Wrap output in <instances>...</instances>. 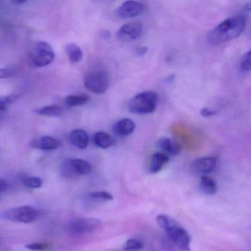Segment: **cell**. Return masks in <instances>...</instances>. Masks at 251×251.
I'll return each instance as SVG.
<instances>
[{
    "instance_id": "ffe728a7",
    "label": "cell",
    "mask_w": 251,
    "mask_h": 251,
    "mask_svg": "<svg viewBox=\"0 0 251 251\" xmlns=\"http://www.w3.org/2000/svg\"><path fill=\"white\" fill-rule=\"evenodd\" d=\"M89 100L90 98L86 94H75L67 97L65 100V103L69 107L79 106L88 103Z\"/></svg>"
},
{
    "instance_id": "cb8c5ba5",
    "label": "cell",
    "mask_w": 251,
    "mask_h": 251,
    "mask_svg": "<svg viewBox=\"0 0 251 251\" xmlns=\"http://www.w3.org/2000/svg\"><path fill=\"white\" fill-rule=\"evenodd\" d=\"M144 245L140 241L135 239H130L125 244L124 249L126 251H139L143 249Z\"/></svg>"
},
{
    "instance_id": "4dcf8cb0",
    "label": "cell",
    "mask_w": 251,
    "mask_h": 251,
    "mask_svg": "<svg viewBox=\"0 0 251 251\" xmlns=\"http://www.w3.org/2000/svg\"><path fill=\"white\" fill-rule=\"evenodd\" d=\"M147 51H148V49L146 47H139L136 50V53L139 55H144L146 54Z\"/></svg>"
},
{
    "instance_id": "4fadbf2b",
    "label": "cell",
    "mask_w": 251,
    "mask_h": 251,
    "mask_svg": "<svg viewBox=\"0 0 251 251\" xmlns=\"http://www.w3.org/2000/svg\"><path fill=\"white\" fill-rule=\"evenodd\" d=\"M136 125L130 119H122L114 124L113 127L114 133L117 136H127L134 131Z\"/></svg>"
},
{
    "instance_id": "52a82bcc",
    "label": "cell",
    "mask_w": 251,
    "mask_h": 251,
    "mask_svg": "<svg viewBox=\"0 0 251 251\" xmlns=\"http://www.w3.org/2000/svg\"><path fill=\"white\" fill-rule=\"evenodd\" d=\"M101 225V220L96 218H77L70 222L68 229L73 235H83L95 231Z\"/></svg>"
},
{
    "instance_id": "f546056e",
    "label": "cell",
    "mask_w": 251,
    "mask_h": 251,
    "mask_svg": "<svg viewBox=\"0 0 251 251\" xmlns=\"http://www.w3.org/2000/svg\"><path fill=\"white\" fill-rule=\"evenodd\" d=\"M8 183L3 180H0V193L5 192L8 189Z\"/></svg>"
},
{
    "instance_id": "8fae6325",
    "label": "cell",
    "mask_w": 251,
    "mask_h": 251,
    "mask_svg": "<svg viewBox=\"0 0 251 251\" xmlns=\"http://www.w3.org/2000/svg\"><path fill=\"white\" fill-rule=\"evenodd\" d=\"M60 142L51 136H43L33 140L30 143L32 148L42 151H54L59 148Z\"/></svg>"
},
{
    "instance_id": "83f0119b",
    "label": "cell",
    "mask_w": 251,
    "mask_h": 251,
    "mask_svg": "<svg viewBox=\"0 0 251 251\" xmlns=\"http://www.w3.org/2000/svg\"><path fill=\"white\" fill-rule=\"evenodd\" d=\"M216 114H217V111H211V110H209L207 108H202L201 111V115L204 117H212V116L215 115Z\"/></svg>"
},
{
    "instance_id": "9a60e30c",
    "label": "cell",
    "mask_w": 251,
    "mask_h": 251,
    "mask_svg": "<svg viewBox=\"0 0 251 251\" xmlns=\"http://www.w3.org/2000/svg\"><path fill=\"white\" fill-rule=\"evenodd\" d=\"M170 161L168 155L164 152H156L151 156L149 163L150 173H157Z\"/></svg>"
},
{
    "instance_id": "5b68a950",
    "label": "cell",
    "mask_w": 251,
    "mask_h": 251,
    "mask_svg": "<svg viewBox=\"0 0 251 251\" xmlns=\"http://www.w3.org/2000/svg\"><path fill=\"white\" fill-rule=\"evenodd\" d=\"M39 214L38 210L30 205H23L4 211L1 217L15 223H30L36 220Z\"/></svg>"
},
{
    "instance_id": "e0dca14e",
    "label": "cell",
    "mask_w": 251,
    "mask_h": 251,
    "mask_svg": "<svg viewBox=\"0 0 251 251\" xmlns=\"http://www.w3.org/2000/svg\"><path fill=\"white\" fill-rule=\"evenodd\" d=\"M94 142L97 147L101 149H108L114 145L115 140L108 133L105 132H98L94 136Z\"/></svg>"
},
{
    "instance_id": "277c9868",
    "label": "cell",
    "mask_w": 251,
    "mask_h": 251,
    "mask_svg": "<svg viewBox=\"0 0 251 251\" xmlns=\"http://www.w3.org/2000/svg\"><path fill=\"white\" fill-rule=\"evenodd\" d=\"M158 102V94L155 92H141L133 97L128 102V109L135 114H151L156 108Z\"/></svg>"
},
{
    "instance_id": "1f68e13d",
    "label": "cell",
    "mask_w": 251,
    "mask_h": 251,
    "mask_svg": "<svg viewBox=\"0 0 251 251\" xmlns=\"http://www.w3.org/2000/svg\"><path fill=\"white\" fill-rule=\"evenodd\" d=\"M25 2H27V1H25V0H15V1H11V3L17 5H23V4L25 3Z\"/></svg>"
},
{
    "instance_id": "f1b7e54d",
    "label": "cell",
    "mask_w": 251,
    "mask_h": 251,
    "mask_svg": "<svg viewBox=\"0 0 251 251\" xmlns=\"http://www.w3.org/2000/svg\"><path fill=\"white\" fill-rule=\"evenodd\" d=\"M8 104L9 103L6 100V98L5 100L0 99V113L5 112L6 111Z\"/></svg>"
},
{
    "instance_id": "603a6c76",
    "label": "cell",
    "mask_w": 251,
    "mask_h": 251,
    "mask_svg": "<svg viewBox=\"0 0 251 251\" xmlns=\"http://www.w3.org/2000/svg\"><path fill=\"white\" fill-rule=\"evenodd\" d=\"M89 197L91 199L96 200V201H109L113 200V195L104 191L91 192L89 194Z\"/></svg>"
},
{
    "instance_id": "d4e9b609",
    "label": "cell",
    "mask_w": 251,
    "mask_h": 251,
    "mask_svg": "<svg viewBox=\"0 0 251 251\" xmlns=\"http://www.w3.org/2000/svg\"><path fill=\"white\" fill-rule=\"evenodd\" d=\"M241 70L243 72L249 73L251 71V51H248L246 53L244 54L240 60Z\"/></svg>"
},
{
    "instance_id": "5bb4252c",
    "label": "cell",
    "mask_w": 251,
    "mask_h": 251,
    "mask_svg": "<svg viewBox=\"0 0 251 251\" xmlns=\"http://www.w3.org/2000/svg\"><path fill=\"white\" fill-rule=\"evenodd\" d=\"M158 148L164 151V153L176 155L180 153V146L177 142L170 138L164 137L160 139L157 143Z\"/></svg>"
},
{
    "instance_id": "d6986e66",
    "label": "cell",
    "mask_w": 251,
    "mask_h": 251,
    "mask_svg": "<svg viewBox=\"0 0 251 251\" xmlns=\"http://www.w3.org/2000/svg\"><path fill=\"white\" fill-rule=\"evenodd\" d=\"M63 108L58 105H46L35 110V113L39 115L47 117H58L63 114Z\"/></svg>"
},
{
    "instance_id": "6da1fadb",
    "label": "cell",
    "mask_w": 251,
    "mask_h": 251,
    "mask_svg": "<svg viewBox=\"0 0 251 251\" xmlns=\"http://www.w3.org/2000/svg\"><path fill=\"white\" fill-rule=\"evenodd\" d=\"M246 25L247 19L245 16L229 17L208 33V42L211 45H217L236 39L243 33Z\"/></svg>"
},
{
    "instance_id": "484cf974",
    "label": "cell",
    "mask_w": 251,
    "mask_h": 251,
    "mask_svg": "<svg viewBox=\"0 0 251 251\" xmlns=\"http://www.w3.org/2000/svg\"><path fill=\"white\" fill-rule=\"evenodd\" d=\"M50 245L48 243H31L26 245L25 248L30 251H43L49 248Z\"/></svg>"
},
{
    "instance_id": "ac0fdd59",
    "label": "cell",
    "mask_w": 251,
    "mask_h": 251,
    "mask_svg": "<svg viewBox=\"0 0 251 251\" xmlns=\"http://www.w3.org/2000/svg\"><path fill=\"white\" fill-rule=\"evenodd\" d=\"M65 50L70 62L73 64H77L83 59V52L78 45L74 43L67 44L65 47Z\"/></svg>"
},
{
    "instance_id": "7c38bea8",
    "label": "cell",
    "mask_w": 251,
    "mask_h": 251,
    "mask_svg": "<svg viewBox=\"0 0 251 251\" xmlns=\"http://www.w3.org/2000/svg\"><path fill=\"white\" fill-rule=\"evenodd\" d=\"M70 141L73 146L79 149H85L89 145V136L83 129H75L70 133Z\"/></svg>"
},
{
    "instance_id": "8992f818",
    "label": "cell",
    "mask_w": 251,
    "mask_h": 251,
    "mask_svg": "<svg viewBox=\"0 0 251 251\" xmlns=\"http://www.w3.org/2000/svg\"><path fill=\"white\" fill-rule=\"evenodd\" d=\"M84 86L92 93H105L109 86L108 75L102 70L89 72L85 75Z\"/></svg>"
},
{
    "instance_id": "2e32d148",
    "label": "cell",
    "mask_w": 251,
    "mask_h": 251,
    "mask_svg": "<svg viewBox=\"0 0 251 251\" xmlns=\"http://www.w3.org/2000/svg\"><path fill=\"white\" fill-rule=\"evenodd\" d=\"M70 163L75 175L86 176L92 171V166L86 160L81 158H70Z\"/></svg>"
},
{
    "instance_id": "7a4b0ae2",
    "label": "cell",
    "mask_w": 251,
    "mask_h": 251,
    "mask_svg": "<svg viewBox=\"0 0 251 251\" xmlns=\"http://www.w3.org/2000/svg\"><path fill=\"white\" fill-rule=\"evenodd\" d=\"M156 220L158 226L167 232L172 242L179 249L190 251L191 236L184 228L166 214H160L157 217Z\"/></svg>"
},
{
    "instance_id": "7402d4cb",
    "label": "cell",
    "mask_w": 251,
    "mask_h": 251,
    "mask_svg": "<svg viewBox=\"0 0 251 251\" xmlns=\"http://www.w3.org/2000/svg\"><path fill=\"white\" fill-rule=\"evenodd\" d=\"M23 184L30 189H38L43 185V180L38 177H26L23 180Z\"/></svg>"
},
{
    "instance_id": "4316f807",
    "label": "cell",
    "mask_w": 251,
    "mask_h": 251,
    "mask_svg": "<svg viewBox=\"0 0 251 251\" xmlns=\"http://www.w3.org/2000/svg\"><path fill=\"white\" fill-rule=\"evenodd\" d=\"M17 74V71L14 69L2 68L0 69V79L11 78Z\"/></svg>"
},
{
    "instance_id": "ba28073f",
    "label": "cell",
    "mask_w": 251,
    "mask_h": 251,
    "mask_svg": "<svg viewBox=\"0 0 251 251\" xmlns=\"http://www.w3.org/2000/svg\"><path fill=\"white\" fill-rule=\"evenodd\" d=\"M143 30V26L141 23H127L120 27L117 32V37L121 42H128L136 40L140 36Z\"/></svg>"
},
{
    "instance_id": "30bf717a",
    "label": "cell",
    "mask_w": 251,
    "mask_h": 251,
    "mask_svg": "<svg viewBox=\"0 0 251 251\" xmlns=\"http://www.w3.org/2000/svg\"><path fill=\"white\" fill-rule=\"evenodd\" d=\"M217 159L215 157H204L195 160L192 164V169L195 173L205 174L211 173L215 169Z\"/></svg>"
},
{
    "instance_id": "44dd1931",
    "label": "cell",
    "mask_w": 251,
    "mask_h": 251,
    "mask_svg": "<svg viewBox=\"0 0 251 251\" xmlns=\"http://www.w3.org/2000/svg\"><path fill=\"white\" fill-rule=\"evenodd\" d=\"M201 186L202 192L207 195H214L217 192V185L215 180L209 176H203L201 177Z\"/></svg>"
},
{
    "instance_id": "3957f363",
    "label": "cell",
    "mask_w": 251,
    "mask_h": 251,
    "mask_svg": "<svg viewBox=\"0 0 251 251\" xmlns=\"http://www.w3.org/2000/svg\"><path fill=\"white\" fill-rule=\"evenodd\" d=\"M55 57V52L50 44L46 42H36L28 53L29 64L36 68H42L52 64Z\"/></svg>"
},
{
    "instance_id": "9c48e42d",
    "label": "cell",
    "mask_w": 251,
    "mask_h": 251,
    "mask_svg": "<svg viewBox=\"0 0 251 251\" xmlns=\"http://www.w3.org/2000/svg\"><path fill=\"white\" fill-rule=\"evenodd\" d=\"M144 6L141 2L137 1H127L123 2L118 9L117 14L121 19H130L137 17L142 14Z\"/></svg>"
}]
</instances>
